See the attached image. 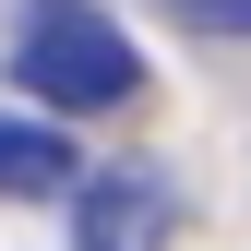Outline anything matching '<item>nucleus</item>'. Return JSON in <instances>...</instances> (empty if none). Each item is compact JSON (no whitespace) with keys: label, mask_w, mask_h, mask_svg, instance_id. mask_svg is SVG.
Listing matches in <instances>:
<instances>
[{"label":"nucleus","mask_w":251,"mask_h":251,"mask_svg":"<svg viewBox=\"0 0 251 251\" xmlns=\"http://www.w3.org/2000/svg\"><path fill=\"white\" fill-rule=\"evenodd\" d=\"M60 192H84V155L48 132V120H12L0 108V203H60Z\"/></svg>","instance_id":"nucleus-3"},{"label":"nucleus","mask_w":251,"mask_h":251,"mask_svg":"<svg viewBox=\"0 0 251 251\" xmlns=\"http://www.w3.org/2000/svg\"><path fill=\"white\" fill-rule=\"evenodd\" d=\"M12 84L48 108H132L144 96V48L120 36L96 0H36L12 36Z\"/></svg>","instance_id":"nucleus-1"},{"label":"nucleus","mask_w":251,"mask_h":251,"mask_svg":"<svg viewBox=\"0 0 251 251\" xmlns=\"http://www.w3.org/2000/svg\"><path fill=\"white\" fill-rule=\"evenodd\" d=\"M168 227H179V192L155 168H96L72 192V251H155Z\"/></svg>","instance_id":"nucleus-2"},{"label":"nucleus","mask_w":251,"mask_h":251,"mask_svg":"<svg viewBox=\"0 0 251 251\" xmlns=\"http://www.w3.org/2000/svg\"><path fill=\"white\" fill-rule=\"evenodd\" d=\"M192 36H251V0H168Z\"/></svg>","instance_id":"nucleus-4"}]
</instances>
